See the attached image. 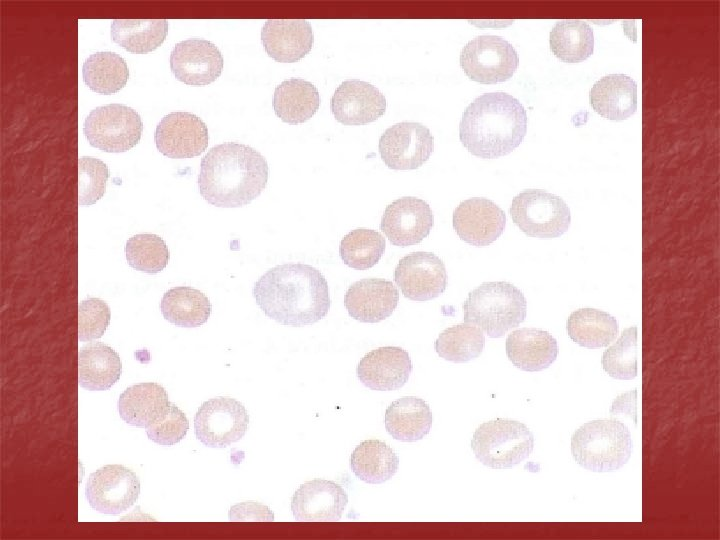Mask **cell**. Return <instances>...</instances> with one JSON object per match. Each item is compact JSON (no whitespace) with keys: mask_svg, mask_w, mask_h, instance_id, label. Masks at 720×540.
Returning <instances> with one entry per match:
<instances>
[{"mask_svg":"<svg viewBox=\"0 0 720 540\" xmlns=\"http://www.w3.org/2000/svg\"><path fill=\"white\" fill-rule=\"evenodd\" d=\"M256 304L270 319L285 326L312 325L331 305L326 278L304 263H285L267 270L252 289Z\"/></svg>","mask_w":720,"mask_h":540,"instance_id":"1","label":"cell"},{"mask_svg":"<svg viewBox=\"0 0 720 540\" xmlns=\"http://www.w3.org/2000/svg\"><path fill=\"white\" fill-rule=\"evenodd\" d=\"M269 168L254 148L236 142L212 147L198 175L201 196L211 205L237 208L250 204L265 189Z\"/></svg>","mask_w":720,"mask_h":540,"instance_id":"2","label":"cell"},{"mask_svg":"<svg viewBox=\"0 0 720 540\" xmlns=\"http://www.w3.org/2000/svg\"><path fill=\"white\" fill-rule=\"evenodd\" d=\"M521 102L505 92L478 96L464 110L459 124L462 145L474 156L493 159L516 149L527 132Z\"/></svg>","mask_w":720,"mask_h":540,"instance_id":"3","label":"cell"},{"mask_svg":"<svg viewBox=\"0 0 720 540\" xmlns=\"http://www.w3.org/2000/svg\"><path fill=\"white\" fill-rule=\"evenodd\" d=\"M464 322L476 325L490 338H500L526 318L523 292L506 281L484 282L463 303Z\"/></svg>","mask_w":720,"mask_h":540,"instance_id":"4","label":"cell"},{"mask_svg":"<svg viewBox=\"0 0 720 540\" xmlns=\"http://www.w3.org/2000/svg\"><path fill=\"white\" fill-rule=\"evenodd\" d=\"M632 437L624 423L599 419L580 426L571 436V454L582 468L592 472H613L628 462Z\"/></svg>","mask_w":720,"mask_h":540,"instance_id":"5","label":"cell"},{"mask_svg":"<svg viewBox=\"0 0 720 540\" xmlns=\"http://www.w3.org/2000/svg\"><path fill=\"white\" fill-rule=\"evenodd\" d=\"M479 462L492 469L512 468L533 451L534 435L522 422L498 418L482 423L471 440Z\"/></svg>","mask_w":720,"mask_h":540,"instance_id":"6","label":"cell"},{"mask_svg":"<svg viewBox=\"0 0 720 540\" xmlns=\"http://www.w3.org/2000/svg\"><path fill=\"white\" fill-rule=\"evenodd\" d=\"M514 224L527 236L552 239L562 236L571 223L570 209L559 196L539 189L517 194L510 206Z\"/></svg>","mask_w":720,"mask_h":540,"instance_id":"7","label":"cell"},{"mask_svg":"<svg viewBox=\"0 0 720 540\" xmlns=\"http://www.w3.org/2000/svg\"><path fill=\"white\" fill-rule=\"evenodd\" d=\"M142 130L139 114L117 103L93 109L83 126V133L91 146L111 153L133 148L139 142Z\"/></svg>","mask_w":720,"mask_h":540,"instance_id":"8","label":"cell"},{"mask_svg":"<svg viewBox=\"0 0 720 540\" xmlns=\"http://www.w3.org/2000/svg\"><path fill=\"white\" fill-rule=\"evenodd\" d=\"M460 65L469 79L495 84L512 78L519 65V57L512 44L504 38L481 35L463 47Z\"/></svg>","mask_w":720,"mask_h":540,"instance_id":"9","label":"cell"},{"mask_svg":"<svg viewBox=\"0 0 720 540\" xmlns=\"http://www.w3.org/2000/svg\"><path fill=\"white\" fill-rule=\"evenodd\" d=\"M249 415L234 398L216 397L205 401L194 418L196 438L207 447L224 448L245 435Z\"/></svg>","mask_w":720,"mask_h":540,"instance_id":"10","label":"cell"},{"mask_svg":"<svg viewBox=\"0 0 720 540\" xmlns=\"http://www.w3.org/2000/svg\"><path fill=\"white\" fill-rule=\"evenodd\" d=\"M378 149L388 168L413 170L429 159L434 150V137L421 123L400 122L384 131Z\"/></svg>","mask_w":720,"mask_h":540,"instance_id":"11","label":"cell"},{"mask_svg":"<svg viewBox=\"0 0 720 540\" xmlns=\"http://www.w3.org/2000/svg\"><path fill=\"white\" fill-rule=\"evenodd\" d=\"M140 494L138 476L122 465H106L92 473L85 495L89 505L104 514L117 515L130 508Z\"/></svg>","mask_w":720,"mask_h":540,"instance_id":"12","label":"cell"},{"mask_svg":"<svg viewBox=\"0 0 720 540\" xmlns=\"http://www.w3.org/2000/svg\"><path fill=\"white\" fill-rule=\"evenodd\" d=\"M394 281L404 297L419 302L429 301L446 289L445 264L432 252H411L398 262Z\"/></svg>","mask_w":720,"mask_h":540,"instance_id":"13","label":"cell"},{"mask_svg":"<svg viewBox=\"0 0 720 540\" xmlns=\"http://www.w3.org/2000/svg\"><path fill=\"white\" fill-rule=\"evenodd\" d=\"M434 225V215L427 202L416 197H402L384 210L380 229L394 246L420 243Z\"/></svg>","mask_w":720,"mask_h":540,"instance_id":"14","label":"cell"},{"mask_svg":"<svg viewBox=\"0 0 720 540\" xmlns=\"http://www.w3.org/2000/svg\"><path fill=\"white\" fill-rule=\"evenodd\" d=\"M156 147L169 158H192L208 146L209 135L205 123L189 112H172L164 116L156 127Z\"/></svg>","mask_w":720,"mask_h":540,"instance_id":"15","label":"cell"},{"mask_svg":"<svg viewBox=\"0 0 720 540\" xmlns=\"http://www.w3.org/2000/svg\"><path fill=\"white\" fill-rule=\"evenodd\" d=\"M223 64L219 49L205 39L183 40L170 54V68L175 78L192 86L214 82L221 75Z\"/></svg>","mask_w":720,"mask_h":540,"instance_id":"16","label":"cell"},{"mask_svg":"<svg viewBox=\"0 0 720 540\" xmlns=\"http://www.w3.org/2000/svg\"><path fill=\"white\" fill-rule=\"evenodd\" d=\"M452 223L461 240L472 246L484 247L503 233L506 215L493 201L474 197L462 201L455 208Z\"/></svg>","mask_w":720,"mask_h":540,"instance_id":"17","label":"cell"},{"mask_svg":"<svg viewBox=\"0 0 720 540\" xmlns=\"http://www.w3.org/2000/svg\"><path fill=\"white\" fill-rule=\"evenodd\" d=\"M347 503L348 495L340 484L314 479L295 491L291 510L296 521L332 522L340 520Z\"/></svg>","mask_w":720,"mask_h":540,"instance_id":"18","label":"cell"},{"mask_svg":"<svg viewBox=\"0 0 720 540\" xmlns=\"http://www.w3.org/2000/svg\"><path fill=\"white\" fill-rule=\"evenodd\" d=\"M330 107L338 122L344 125H365L385 113L386 99L372 84L349 79L336 88Z\"/></svg>","mask_w":720,"mask_h":540,"instance_id":"19","label":"cell"},{"mask_svg":"<svg viewBox=\"0 0 720 540\" xmlns=\"http://www.w3.org/2000/svg\"><path fill=\"white\" fill-rule=\"evenodd\" d=\"M411 371L412 362L406 350L385 346L368 352L359 361L356 374L372 390L392 391L408 382Z\"/></svg>","mask_w":720,"mask_h":540,"instance_id":"20","label":"cell"},{"mask_svg":"<svg viewBox=\"0 0 720 540\" xmlns=\"http://www.w3.org/2000/svg\"><path fill=\"white\" fill-rule=\"evenodd\" d=\"M399 301L396 286L385 279L366 278L354 282L346 291L348 314L363 323H378L390 317Z\"/></svg>","mask_w":720,"mask_h":540,"instance_id":"21","label":"cell"},{"mask_svg":"<svg viewBox=\"0 0 720 540\" xmlns=\"http://www.w3.org/2000/svg\"><path fill=\"white\" fill-rule=\"evenodd\" d=\"M266 53L277 62H297L307 55L314 43L310 23L303 19H270L261 31Z\"/></svg>","mask_w":720,"mask_h":540,"instance_id":"22","label":"cell"},{"mask_svg":"<svg viewBox=\"0 0 720 540\" xmlns=\"http://www.w3.org/2000/svg\"><path fill=\"white\" fill-rule=\"evenodd\" d=\"M506 355L523 371L536 372L548 368L557 358L558 344L547 331L520 328L512 331L505 343Z\"/></svg>","mask_w":720,"mask_h":540,"instance_id":"23","label":"cell"},{"mask_svg":"<svg viewBox=\"0 0 720 540\" xmlns=\"http://www.w3.org/2000/svg\"><path fill=\"white\" fill-rule=\"evenodd\" d=\"M593 110L605 119L622 121L637 109V84L625 74H609L594 83L589 94Z\"/></svg>","mask_w":720,"mask_h":540,"instance_id":"24","label":"cell"},{"mask_svg":"<svg viewBox=\"0 0 720 540\" xmlns=\"http://www.w3.org/2000/svg\"><path fill=\"white\" fill-rule=\"evenodd\" d=\"M122 374V363L117 352L102 342L88 343L78 354V382L90 391L111 388Z\"/></svg>","mask_w":720,"mask_h":540,"instance_id":"25","label":"cell"},{"mask_svg":"<svg viewBox=\"0 0 720 540\" xmlns=\"http://www.w3.org/2000/svg\"><path fill=\"white\" fill-rule=\"evenodd\" d=\"M433 422L429 405L416 396H404L393 401L386 409L384 423L392 438L415 442L426 436Z\"/></svg>","mask_w":720,"mask_h":540,"instance_id":"26","label":"cell"},{"mask_svg":"<svg viewBox=\"0 0 720 540\" xmlns=\"http://www.w3.org/2000/svg\"><path fill=\"white\" fill-rule=\"evenodd\" d=\"M320 94L309 81L290 78L274 91L273 109L285 123L296 125L309 120L319 109Z\"/></svg>","mask_w":720,"mask_h":540,"instance_id":"27","label":"cell"},{"mask_svg":"<svg viewBox=\"0 0 720 540\" xmlns=\"http://www.w3.org/2000/svg\"><path fill=\"white\" fill-rule=\"evenodd\" d=\"M165 389L154 382L128 387L119 397L120 417L136 427H147L169 405Z\"/></svg>","mask_w":720,"mask_h":540,"instance_id":"28","label":"cell"},{"mask_svg":"<svg viewBox=\"0 0 720 540\" xmlns=\"http://www.w3.org/2000/svg\"><path fill=\"white\" fill-rule=\"evenodd\" d=\"M163 317L179 327H198L207 322L212 305L208 297L189 286L174 287L166 291L160 303Z\"/></svg>","mask_w":720,"mask_h":540,"instance_id":"29","label":"cell"},{"mask_svg":"<svg viewBox=\"0 0 720 540\" xmlns=\"http://www.w3.org/2000/svg\"><path fill=\"white\" fill-rule=\"evenodd\" d=\"M617 320L605 311L581 308L570 314L566 331L581 347L595 349L608 346L618 334Z\"/></svg>","mask_w":720,"mask_h":540,"instance_id":"30","label":"cell"},{"mask_svg":"<svg viewBox=\"0 0 720 540\" xmlns=\"http://www.w3.org/2000/svg\"><path fill=\"white\" fill-rule=\"evenodd\" d=\"M350 466L355 476L369 484H381L398 470L399 457L385 442L365 440L352 452Z\"/></svg>","mask_w":720,"mask_h":540,"instance_id":"31","label":"cell"},{"mask_svg":"<svg viewBox=\"0 0 720 540\" xmlns=\"http://www.w3.org/2000/svg\"><path fill=\"white\" fill-rule=\"evenodd\" d=\"M168 27L166 19H115L111 24V37L125 50L144 54L164 42Z\"/></svg>","mask_w":720,"mask_h":540,"instance_id":"32","label":"cell"},{"mask_svg":"<svg viewBox=\"0 0 720 540\" xmlns=\"http://www.w3.org/2000/svg\"><path fill=\"white\" fill-rule=\"evenodd\" d=\"M549 44L552 53L563 62L584 61L594 50L593 29L582 20L557 21L550 32Z\"/></svg>","mask_w":720,"mask_h":540,"instance_id":"33","label":"cell"},{"mask_svg":"<svg viewBox=\"0 0 720 540\" xmlns=\"http://www.w3.org/2000/svg\"><path fill=\"white\" fill-rule=\"evenodd\" d=\"M85 84L99 94H113L122 89L129 78V69L125 60L110 51L90 55L82 67Z\"/></svg>","mask_w":720,"mask_h":540,"instance_id":"34","label":"cell"},{"mask_svg":"<svg viewBox=\"0 0 720 540\" xmlns=\"http://www.w3.org/2000/svg\"><path fill=\"white\" fill-rule=\"evenodd\" d=\"M484 346L483 331L465 322L446 328L434 342L435 351L441 358L456 363L478 358Z\"/></svg>","mask_w":720,"mask_h":540,"instance_id":"35","label":"cell"},{"mask_svg":"<svg viewBox=\"0 0 720 540\" xmlns=\"http://www.w3.org/2000/svg\"><path fill=\"white\" fill-rule=\"evenodd\" d=\"M385 246V239L379 232L358 228L342 238L339 255L348 267L355 270H366L380 261Z\"/></svg>","mask_w":720,"mask_h":540,"instance_id":"36","label":"cell"},{"mask_svg":"<svg viewBox=\"0 0 720 540\" xmlns=\"http://www.w3.org/2000/svg\"><path fill=\"white\" fill-rule=\"evenodd\" d=\"M604 371L612 378L631 380L638 374V328H626L620 338L608 347L601 359Z\"/></svg>","mask_w":720,"mask_h":540,"instance_id":"37","label":"cell"},{"mask_svg":"<svg viewBox=\"0 0 720 540\" xmlns=\"http://www.w3.org/2000/svg\"><path fill=\"white\" fill-rule=\"evenodd\" d=\"M128 265L148 274L161 272L170 259L164 240L155 234H137L129 238L125 246Z\"/></svg>","mask_w":720,"mask_h":540,"instance_id":"38","label":"cell"},{"mask_svg":"<svg viewBox=\"0 0 720 540\" xmlns=\"http://www.w3.org/2000/svg\"><path fill=\"white\" fill-rule=\"evenodd\" d=\"M109 177L107 165L94 157L82 156L78 159V204H95L106 191Z\"/></svg>","mask_w":720,"mask_h":540,"instance_id":"39","label":"cell"},{"mask_svg":"<svg viewBox=\"0 0 720 540\" xmlns=\"http://www.w3.org/2000/svg\"><path fill=\"white\" fill-rule=\"evenodd\" d=\"M189 422L186 415L173 403L146 427L148 438L162 446H172L187 434Z\"/></svg>","mask_w":720,"mask_h":540,"instance_id":"40","label":"cell"},{"mask_svg":"<svg viewBox=\"0 0 720 540\" xmlns=\"http://www.w3.org/2000/svg\"><path fill=\"white\" fill-rule=\"evenodd\" d=\"M111 319L108 305L99 298L83 300L78 307V339L91 341L105 333Z\"/></svg>","mask_w":720,"mask_h":540,"instance_id":"41","label":"cell"},{"mask_svg":"<svg viewBox=\"0 0 720 540\" xmlns=\"http://www.w3.org/2000/svg\"><path fill=\"white\" fill-rule=\"evenodd\" d=\"M230 521H273L268 507L253 501L236 504L230 508Z\"/></svg>","mask_w":720,"mask_h":540,"instance_id":"42","label":"cell"}]
</instances>
